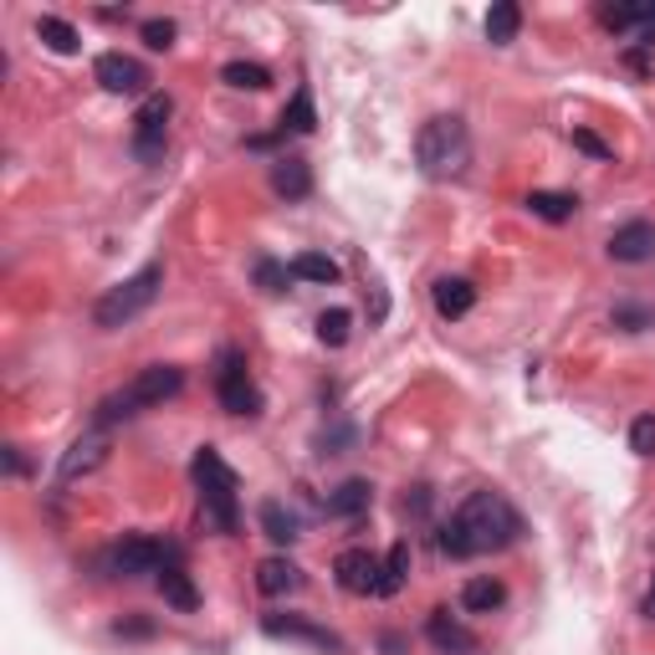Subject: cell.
Returning <instances> with one entry per match:
<instances>
[{"mask_svg":"<svg viewBox=\"0 0 655 655\" xmlns=\"http://www.w3.org/2000/svg\"><path fill=\"white\" fill-rule=\"evenodd\" d=\"M528 211L542 215V221H568V215L579 211V201H574V195H564V189H532Z\"/></svg>","mask_w":655,"mask_h":655,"instance_id":"cell-24","label":"cell"},{"mask_svg":"<svg viewBox=\"0 0 655 655\" xmlns=\"http://www.w3.org/2000/svg\"><path fill=\"white\" fill-rule=\"evenodd\" d=\"M655 323V313L651 307H641V303H619L615 307V328H625V333H641V328H651Z\"/></svg>","mask_w":655,"mask_h":655,"instance_id":"cell-30","label":"cell"},{"mask_svg":"<svg viewBox=\"0 0 655 655\" xmlns=\"http://www.w3.org/2000/svg\"><path fill=\"white\" fill-rule=\"evenodd\" d=\"M333 574H339V589H343V594H379V574H384V558L369 554V548H343L339 564H333Z\"/></svg>","mask_w":655,"mask_h":655,"instance_id":"cell-9","label":"cell"},{"mask_svg":"<svg viewBox=\"0 0 655 655\" xmlns=\"http://www.w3.org/2000/svg\"><path fill=\"white\" fill-rule=\"evenodd\" d=\"M517 31H522V11H517L512 0L491 6V11H487V41H491V47H507V41H517Z\"/></svg>","mask_w":655,"mask_h":655,"instance_id":"cell-22","label":"cell"},{"mask_svg":"<svg viewBox=\"0 0 655 655\" xmlns=\"http://www.w3.org/2000/svg\"><path fill=\"white\" fill-rule=\"evenodd\" d=\"M287 128H292V134H313V128H317L313 92H307V88H297V92H292V102L282 108V134H287Z\"/></svg>","mask_w":655,"mask_h":655,"instance_id":"cell-26","label":"cell"},{"mask_svg":"<svg viewBox=\"0 0 655 655\" xmlns=\"http://www.w3.org/2000/svg\"><path fill=\"white\" fill-rule=\"evenodd\" d=\"M37 37L47 41L57 57H72L77 47H82V37H77V26L72 21H62V16H41L37 21Z\"/></svg>","mask_w":655,"mask_h":655,"instance_id":"cell-21","label":"cell"},{"mask_svg":"<svg viewBox=\"0 0 655 655\" xmlns=\"http://www.w3.org/2000/svg\"><path fill=\"white\" fill-rule=\"evenodd\" d=\"M374 502V487L364 477H349L339 491H328V517H359Z\"/></svg>","mask_w":655,"mask_h":655,"instance_id":"cell-18","label":"cell"},{"mask_svg":"<svg viewBox=\"0 0 655 655\" xmlns=\"http://www.w3.org/2000/svg\"><path fill=\"white\" fill-rule=\"evenodd\" d=\"M262 630L277 635V641H307V645H317V651H333V655L343 651V641L333 630H317V625H307V619H292V615H266Z\"/></svg>","mask_w":655,"mask_h":655,"instance_id":"cell-13","label":"cell"},{"mask_svg":"<svg viewBox=\"0 0 655 655\" xmlns=\"http://www.w3.org/2000/svg\"><path fill=\"white\" fill-rule=\"evenodd\" d=\"M641 609H645V619H655V594H651V599H645Z\"/></svg>","mask_w":655,"mask_h":655,"instance_id":"cell-35","label":"cell"},{"mask_svg":"<svg viewBox=\"0 0 655 655\" xmlns=\"http://www.w3.org/2000/svg\"><path fill=\"white\" fill-rule=\"evenodd\" d=\"M430 303H436V313L441 317H467L471 307H477V287H471L467 277H441L436 287H430Z\"/></svg>","mask_w":655,"mask_h":655,"instance_id":"cell-14","label":"cell"},{"mask_svg":"<svg viewBox=\"0 0 655 655\" xmlns=\"http://www.w3.org/2000/svg\"><path fill=\"white\" fill-rule=\"evenodd\" d=\"M144 47H149V51H169V47H175V21H144Z\"/></svg>","mask_w":655,"mask_h":655,"instance_id":"cell-32","label":"cell"},{"mask_svg":"<svg viewBox=\"0 0 655 655\" xmlns=\"http://www.w3.org/2000/svg\"><path fill=\"white\" fill-rule=\"evenodd\" d=\"M102 461H108V436H102V430H92V436H82V441L67 446V456H62V467H57V477H62V481H77V477H88V471H98Z\"/></svg>","mask_w":655,"mask_h":655,"instance_id":"cell-12","label":"cell"},{"mask_svg":"<svg viewBox=\"0 0 655 655\" xmlns=\"http://www.w3.org/2000/svg\"><path fill=\"white\" fill-rule=\"evenodd\" d=\"M574 144H579L584 154H594V159H609V144H605V139H594V134H584V128L574 134Z\"/></svg>","mask_w":655,"mask_h":655,"instance_id":"cell-34","label":"cell"},{"mask_svg":"<svg viewBox=\"0 0 655 655\" xmlns=\"http://www.w3.org/2000/svg\"><path fill=\"white\" fill-rule=\"evenodd\" d=\"M215 394H221V410H226V416H262V404H266L252 369H246V353H236V349H221Z\"/></svg>","mask_w":655,"mask_h":655,"instance_id":"cell-6","label":"cell"},{"mask_svg":"<svg viewBox=\"0 0 655 655\" xmlns=\"http://www.w3.org/2000/svg\"><path fill=\"white\" fill-rule=\"evenodd\" d=\"M426 630H430V641L441 645V651H471V645H477L467 625H461V619H451V609H430Z\"/></svg>","mask_w":655,"mask_h":655,"instance_id":"cell-19","label":"cell"},{"mask_svg":"<svg viewBox=\"0 0 655 655\" xmlns=\"http://www.w3.org/2000/svg\"><path fill=\"white\" fill-rule=\"evenodd\" d=\"M179 390H185V374H179L175 364H149V369H139V374L128 379L118 394H108V400L98 404L92 426L108 430V426H118V420H128V416H139V410H149V404L175 400Z\"/></svg>","mask_w":655,"mask_h":655,"instance_id":"cell-2","label":"cell"},{"mask_svg":"<svg viewBox=\"0 0 655 655\" xmlns=\"http://www.w3.org/2000/svg\"><path fill=\"white\" fill-rule=\"evenodd\" d=\"M169 114H175V102L169 92H149L144 108L134 114V154L139 159H159L164 144H169Z\"/></svg>","mask_w":655,"mask_h":655,"instance_id":"cell-7","label":"cell"},{"mask_svg":"<svg viewBox=\"0 0 655 655\" xmlns=\"http://www.w3.org/2000/svg\"><path fill=\"white\" fill-rule=\"evenodd\" d=\"M404 579H410V542H394L390 554H384V574H379V599L400 594Z\"/></svg>","mask_w":655,"mask_h":655,"instance_id":"cell-23","label":"cell"},{"mask_svg":"<svg viewBox=\"0 0 655 655\" xmlns=\"http://www.w3.org/2000/svg\"><path fill=\"white\" fill-rule=\"evenodd\" d=\"M349 328H353L349 307H328V313L317 317V339H323L328 349H343V343H349Z\"/></svg>","mask_w":655,"mask_h":655,"instance_id":"cell-29","label":"cell"},{"mask_svg":"<svg viewBox=\"0 0 655 655\" xmlns=\"http://www.w3.org/2000/svg\"><path fill=\"white\" fill-rule=\"evenodd\" d=\"M416 159L430 179H456L471 164V134L456 114H436L416 139Z\"/></svg>","mask_w":655,"mask_h":655,"instance_id":"cell-3","label":"cell"},{"mask_svg":"<svg viewBox=\"0 0 655 655\" xmlns=\"http://www.w3.org/2000/svg\"><path fill=\"white\" fill-rule=\"evenodd\" d=\"M92 77H98L102 88L108 92H144L149 88V72H144V62L139 57H124V51H102L98 62H92Z\"/></svg>","mask_w":655,"mask_h":655,"instance_id":"cell-10","label":"cell"},{"mask_svg":"<svg viewBox=\"0 0 655 655\" xmlns=\"http://www.w3.org/2000/svg\"><path fill=\"white\" fill-rule=\"evenodd\" d=\"M169 558H175V554H169V548H159L154 538H124L114 554H108V568H114V574H124V579H139V574H159Z\"/></svg>","mask_w":655,"mask_h":655,"instance_id":"cell-8","label":"cell"},{"mask_svg":"<svg viewBox=\"0 0 655 655\" xmlns=\"http://www.w3.org/2000/svg\"><path fill=\"white\" fill-rule=\"evenodd\" d=\"M292 277H303V282H339V262L333 256H323V252H303L297 262H292Z\"/></svg>","mask_w":655,"mask_h":655,"instance_id":"cell-28","label":"cell"},{"mask_svg":"<svg viewBox=\"0 0 655 655\" xmlns=\"http://www.w3.org/2000/svg\"><path fill=\"white\" fill-rule=\"evenodd\" d=\"M517 532H522V517L512 512V502H507L502 491H471L436 542H441L446 558H477V554H497V548L517 542Z\"/></svg>","mask_w":655,"mask_h":655,"instance_id":"cell-1","label":"cell"},{"mask_svg":"<svg viewBox=\"0 0 655 655\" xmlns=\"http://www.w3.org/2000/svg\"><path fill=\"white\" fill-rule=\"evenodd\" d=\"M195 487H201V512L221 532H236V471L226 467V456L215 446L195 451Z\"/></svg>","mask_w":655,"mask_h":655,"instance_id":"cell-4","label":"cell"},{"mask_svg":"<svg viewBox=\"0 0 655 655\" xmlns=\"http://www.w3.org/2000/svg\"><path fill=\"white\" fill-rule=\"evenodd\" d=\"M272 189H277L282 201H303L307 189H313V169H307V159L282 154V159L272 164Z\"/></svg>","mask_w":655,"mask_h":655,"instance_id":"cell-16","label":"cell"},{"mask_svg":"<svg viewBox=\"0 0 655 655\" xmlns=\"http://www.w3.org/2000/svg\"><path fill=\"white\" fill-rule=\"evenodd\" d=\"M609 256L625 266H641V262H655V226L651 221H625V226L609 236Z\"/></svg>","mask_w":655,"mask_h":655,"instance_id":"cell-11","label":"cell"},{"mask_svg":"<svg viewBox=\"0 0 655 655\" xmlns=\"http://www.w3.org/2000/svg\"><path fill=\"white\" fill-rule=\"evenodd\" d=\"M262 532L272 542H297V517L282 502H262Z\"/></svg>","mask_w":655,"mask_h":655,"instance_id":"cell-27","label":"cell"},{"mask_svg":"<svg viewBox=\"0 0 655 655\" xmlns=\"http://www.w3.org/2000/svg\"><path fill=\"white\" fill-rule=\"evenodd\" d=\"M297 564H287V558H266L262 568H256V589L262 594H272V599H277V594H292L297 589Z\"/></svg>","mask_w":655,"mask_h":655,"instance_id":"cell-20","label":"cell"},{"mask_svg":"<svg viewBox=\"0 0 655 655\" xmlns=\"http://www.w3.org/2000/svg\"><path fill=\"white\" fill-rule=\"evenodd\" d=\"M287 277H292V266L282 272L277 262H256V282H262L266 292H282V287H287Z\"/></svg>","mask_w":655,"mask_h":655,"instance_id":"cell-33","label":"cell"},{"mask_svg":"<svg viewBox=\"0 0 655 655\" xmlns=\"http://www.w3.org/2000/svg\"><path fill=\"white\" fill-rule=\"evenodd\" d=\"M630 451L635 456H655V416H641L630 426Z\"/></svg>","mask_w":655,"mask_h":655,"instance_id":"cell-31","label":"cell"},{"mask_svg":"<svg viewBox=\"0 0 655 655\" xmlns=\"http://www.w3.org/2000/svg\"><path fill=\"white\" fill-rule=\"evenodd\" d=\"M507 605V584L491 579V574H481V579H471L467 589H461V609L467 615H491V609Z\"/></svg>","mask_w":655,"mask_h":655,"instance_id":"cell-17","label":"cell"},{"mask_svg":"<svg viewBox=\"0 0 655 655\" xmlns=\"http://www.w3.org/2000/svg\"><path fill=\"white\" fill-rule=\"evenodd\" d=\"M159 287H164V266L159 262H149V266H139L128 282H118V287H108L98 297V307H92V323L98 328H124V323H134V317L144 313V307L159 297Z\"/></svg>","mask_w":655,"mask_h":655,"instance_id":"cell-5","label":"cell"},{"mask_svg":"<svg viewBox=\"0 0 655 655\" xmlns=\"http://www.w3.org/2000/svg\"><path fill=\"white\" fill-rule=\"evenodd\" d=\"M221 82H226V88H241V92H262L266 82H272V72H266L262 62H226L221 67Z\"/></svg>","mask_w":655,"mask_h":655,"instance_id":"cell-25","label":"cell"},{"mask_svg":"<svg viewBox=\"0 0 655 655\" xmlns=\"http://www.w3.org/2000/svg\"><path fill=\"white\" fill-rule=\"evenodd\" d=\"M159 594H164V605L179 609V615H195L201 609V594H195V584H189V574L169 558V564L159 568Z\"/></svg>","mask_w":655,"mask_h":655,"instance_id":"cell-15","label":"cell"}]
</instances>
